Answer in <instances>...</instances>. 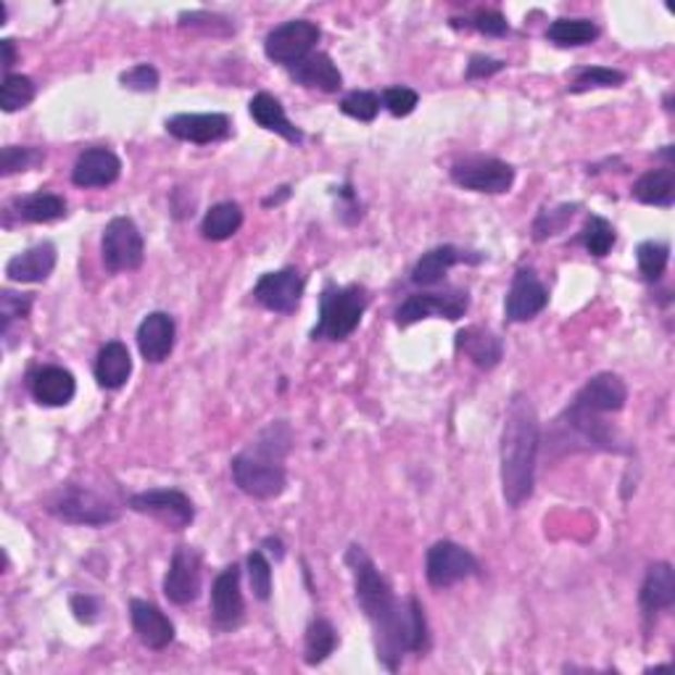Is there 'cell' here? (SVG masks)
<instances>
[{
	"instance_id": "277c9868",
	"label": "cell",
	"mask_w": 675,
	"mask_h": 675,
	"mask_svg": "<svg viewBox=\"0 0 675 675\" xmlns=\"http://www.w3.org/2000/svg\"><path fill=\"white\" fill-rule=\"evenodd\" d=\"M549 446L567 452H628L617 441V433L604 422V415L584 409L573 404L554 420L552 433H549Z\"/></svg>"
},
{
	"instance_id": "d6a6232c",
	"label": "cell",
	"mask_w": 675,
	"mask_h": 675,
	"mask_svg": "<svg viewBox=\"0 0 675 675\" xmlns=\"http://www.w3.org/2000/svg\"><path fill=\"white\" fill-rule=\"evenodd\" d=\"M549 42L560 48H578L589 46L599 37V27L591 19H557L547 29Z\"/></svg>"
},
{
	"instance_id": "ee69618b",
	"label": "cell",
	"mask_w": 675,
	"mask_h": 675,
	"mask_svg": "<svg viewBox=\"0 0 675 675\" xmlns=\"http://www.w3.org/2000/svg\"><path fill=\"white\" fill-rule=\"evenodd\" d=\"M417 103H420V96H417L412 87L396 85L383 93V106L391 111L393 116H409L412 111L417 109Z\"/></svg>"
},
{
	"instance_id": "f6af8a7d",
	"label": "cell",
	"mask_w": 675,
	"mask_h": 675,
	"mask_svg": "<svg viewBox=\"0 0 675 675\" xmlns=\"http://www.w3.org/2000/svg\"><path fill=\"white\" fill-rule=\"evenodd\" d=\"M119 83L135 93H154L156 87H159V72H156L151 64H137L130 69V72H124L122 77H119Z\"/></svg>"
},
{
	"instance_id": "52a82bcc",
	"label": "cell",
	"mask_w": 675,
	"mask_h": 675,
	"mask_svg": "<svg viewBox=\"0 0 675 675\" xmlns=\"http://www.w3.org/2000/svg\"><path fill=\"white\" fill-rule=\"evenodd\" d=\"M101 256L106 270L114 274L140 270L143 259H146V241L130 217H114L106 224Z\"/></svg>"
},
{
	"instance_id": "d4e9b609",
	"label": "cell",
	"mask_w": 675,
	"mask_h": 675,
	"mask_svg": "<svg viewBox=\"0 0 675 675\" xmlns=\"http://www.w3.org/2000/svg\"><path fill=\"white\" fill-rule=\"evenodd\" d=\"M35 402L42 406H66L77 393V380L64 367H42L29 380Z\"/></svg>"
},
{
	"instance_id": "c3c4849f",
	"label": "cell",
	"mask_w": 675,
	"mask_h": 675,
	"mask_svg": "<svg viewBox=\"0 0 675 675\" xmlns=\"http://www.w3.org/2000/svg\"><path fill=\"white\" fill-rule=\"evenodd\" d=\"M72 612L79 623H96L101 604L93 597H87V593H77V597H72Z\"/></svg>"
},
{
	"instance_id": "9c48e42d",
	"label": "cell",
	"mask_w": 675,
	"mask_h": 675,
	"mask_svg": "<svg viewBox=\"0 0 675 675\" xmlns=\"http://www.w3.org/2000/svg\"><path fill=\"white\" fill-rule=\"evenodd\" d=\"M320 27L315 22H306V19H293V22L280 24L274 27L265 40V53L267 59L274 64L283 66H296L298 61H304L306 56H311V48L320 42Z\"/></svg>"
},
{
	"instance_id": "1f68e13d",
	"label": "cell",
	"mask_w": 675,
	"mask_h": 675,
	"mask_svg": "<svg viewBox=\"0 0 675 675\" xmlns=\"http://www.w3.org/2000/svg\"><path fill=\"white\" fill-rule=\"evenodd\" d=\"M243 224V209L233 201H222L217 206H211L209 211H206L204 222H201V233L206 241H228V237H233L237 230H241Z\"/></svg>"
},
{
	"instance_id": "9a60e30c",
	"label": "cell",
	"mask_w": 675,
	"mask_h": 675,
	"mask_svg": "<svg viewBox=\"0 0 675 675\" xmlns=\"http://www.w3.org/2000/svg\"><path fill=\"white\" fill-rule=\"evenodd\" d=\"M243 612H246V602L241 591V567L228 565L211 586V621H214V628L233 630L241 625Z\"/></svg>"
},
{
	"instance_id": "e0dca14e",
	"label": "cell",
	"mask_w": 675,
	"mask_h": 675,
	"mask_svg": "<svg viewBox=\"0 0 675 675\" xmlns=\"http://www.w3.org/2000/svg\"><path fill=\"white\" fill-rule=\"evenodd\" d=\"M625 402H628V389H625L621 375H615V372L593 375L589 383L575 393V398H573V404L597 412V415H612V412H621Z\"/></svg>"
},
{
	"instance_id": "8992f818",
	"label": "cell",
	"mask_w": 675,
	"mask_h": 675,
	"mask_svg": "<svg viewBox=\"0 0 675 675\" xmlns=\"http://www.w3.org/2000/svg\"><path fill=\"white\" fill-rule=\"evenodd\" d=\"M48 512L69 525H90V528L119 520V506L85 486H64L56 491L48 499Z\"/></svg>"
},
{
	"instance_id": "681fc988",
	"label": "cell",
	"mask_w": 675,
	"mask_h": 675,
	"mask_svg": "<svg viewBox=\"0 0 675 675\" xmlns=\"http://www.w3.org/2000/svg\"><path fill=\"white\" fill-rule=\"evenodd\" d=\"M180 24H183V27H204V29H214L217 24H220V27H233V24H230L224 16L206 14V11H193V14H183L180 16Z\"/></svg>"
},
{
	"instance_id": "83f0119b",
	"label": "cell",
	"mask_w": 675,
	"mask_h": 675,
	"mask_svg": "<svg viewBox=\"0 0 675 675\" xmlns=\"http://www.w3.org/2000/svg\"><path fill=\"white\" fill-rule=\"evenodd\" d=\"M248 111H251L254 122H259V127L270 130V133H278L280 137H285L287 143H304V133L285 116L283 103L278 98L270 96V93H259V96L251 98L248 103Z\"/></svg>"
},
{
	"instance_id": "7c38bea8",
	"label": "cell",
	"mask_w": 675,
	"mask_h": 675,
	"mask_svg": "<svg viewBox=\"0 0 675 675\" xmlns=\"http://www.w3.org/2000/svg\"><path fill=\"white\" fill-rule=\"evenodd\" d=\"M467 309H470V296L462 287L443 293H415L396 309V322L402 328L428 320V317H446V320L456 322L465 317Z\"/></svg>"
},
{
	"instance_id": "44dd1931",
	"label": "cell",
	"mask_w": 675,
	"mask_h": 675,
	"mask_svg": "<svg viewBox=\"0 0 675 675\" xmlns=\"http://www.w3.org/2000/svg\"><path fill=\"white\" fill-rule=\"evenodd\" d=\"M174 320L167 311H151L146 320L137 328V348H140L143 359L159 365L164 361L174 348Z\"/></svg>"
},
{
	"instance_id": "d590c367",
	"label": "cell",
	"mask_w": 675,
	"mask_h": 675,
	"mask_svg": "<svg viewBox=\"0 0 675 675\" xmlns=\"http://www.w3.org/2000/svg\"><path fill=\"white\" fill-rule=\"evenodd\" d=\"M636 259H639L641 278L647 283H658L667 270V261H671V246L660 241H643L639 251H636Z\"/></svg>"
},
{
	"instance_id": "484cf974",
	"label": "cell",
	"mask_w": 675,
	"mask_h": 675,
	"mask_svg": "<svg viewBox=\"0 0 675 675\" xmlns=\"http://www.w3.org/2000/svg\"><path fill=\"white\" fill-rule=\"evenodd\" d=\"M291 77L298 85L311 87V90L322 93H338L343 85L341 72H338L335 61L328 53H311L304 61H298L296 66H291Z\"/></svg>"
},
{
	"instance_id": "8fae6325",
	"label": "cell",
	"mask_w": 675,
	"mask_h": 675,
	"mask_svg": "<svg viewBox=\"0 0 675 675\" xmlns=\"http://www.w3.org/2000/svg\"><path fill=\"white\" fill-rule=\"evenodd\" d=\"M130 510L164 523L169 530H183L196 520V506L191 496L177 489H151L130 496Z\"/></svg>"
},
{
	"instance_id": "74e56055",
	"label": "cell",
	"mask_w": 675,
	"mask_h": 675,
	"mask_svg": "<svg viewBox=\"0 0 675 675\" xmlns=\"http://www.w3.org/2000/svg\"><path fill=\"white\" fill-rule=\"evenodd\" d=\"M46 161V151L33 146H5L3 154H0V174L3 177H11L16 172H29L37 164Z\"/></svg>"
},
{
	"instance_id": "f546056e",
	"label": "cell",
	"mask_w": 675,
	"mask_h": 675,
	"mask_svg": "<svg viewBox=\"0 0 675 675\" xmlns=\"http://www.w3.org/2000/svg\"><path fill=\"white\" fill-rule=\"evenodd\" d=\"M634 198L647 206H673L675 201V172L673 167L649 169L634 185Z\"/></svg>"
},
{
	"instance_id": "60d3db41",
	"label": "cell",
	"mask_w": 675,
	"mask_h": 675,
	"mask_svg": "<svg viewBox=\"0 0 675 675\" xmlns=\"http://www.w3.org/2000/svg\"><path fill=\"white\" fill-rule=\"evenodd\" d=\"M341 111L346 116L359 119V122H372L380 111V96L370 90H352L348 96H343Z\"/></svg>"
},
{
	"instance_id": "d6986e66",
	"label": "cell",
	"mask_w": 675,
	"mask_h": 675,
	"mask_svg": "<svg viewBox=\"0 0 675 675\" xmlns=\"http://www.w3.org/2000/svg\"><path fill=\"white\" fill-rule=\"evenodd\" d=\"M130 617H133V630L143 647L159 652V649H167L169 643L174 641L172 621H169L164 612L156 608L154 602L133 599V602H130Z\"/></svg>"
},
{
	"instance_id": "4316f807",
	"label": "cell",
	"mask_w": 675,
	"mask_h": 675,
	"mask_svg": "<svg viewBox=\"0 0 675 675\" xmlns=\"http://www.w3.org/2000/svg\"><path fill=\"white\" fill-rule=\"evenodd\" d=\"M130 375H133V356H130V348L124 346L122 341L106 343L96 359L98 385H101V389L116 391L127 383Z\"/></svg>"
},
{
	"instance_id": "3957f363",
	"label": "cell",
	"mask_w": 675,
	"mask_h": 675,
	"mask_svg": "<svg viewBox=\"0 0 675 675\" xmlns=\"http://www.w3.org/2000/svg\"><path fill=\"white\" fill-rule=\"evenodd\" d=\"M291 449V430L283 422H274L256 439L248 452L233 459V480L243 493L254 499H274L285 491V454Z\"/></svg>"
},
{
	"instance_id": "ac0fdd59",
	"label": "cell",
	"mask_w": 675,
	"mask_h": 675,
	"mask_svg": "<svg viewBox=\"0 0 675 675\" xmlns=\"http://www.w3.org/2000/svg\"><path fill=\"white\" fill-rule=\"evenodd\" d=\"M167 133L177 140L209 146L230 135V119L224 114H177L167 119Z\"/></svg>"
},
{
	"instance_id": "bcb514c9",
	"label": "cell",
	"mask_w": 675,
	"mask_h": 675,
	"mask_svg": "<svg viewBox=\"0 0 675 675\" xmlns=\"http://www.w3.org/2000/svg\"><path fill=\"white\" fill-rule=\"evenodd\" d=\"M470 24L478 29V33L489 37H502L510 33V22H506V16L499 14V11H478Z\"/></svg>"
},
{
	"instance_id": "5bb4252c",
	"label": "cell",
	"mask_w": 675,
	"mask_h": 675,
	"mask_svg": "<svg viewBox=\"0 0 675 675\" xmlns=\"http://www.w3.org/2000/svg\"><path fill=\"white\" fill-rule=\"evenodd\" d=\"M304 296V278L296 267H285V270L261 274L259 283L254 285V298L265 309L274 311V315H291L298 309Z\"/></svg>"
},
{
	"instance_id": "cb8c5ba5",
	"label": "cell",
	"mask_w": 675,
	"mask_h": 675,
	"mask_svg": "<svg viewBox=\"0 0 675 675\" xmlns=\"http://www.w3.org/2000/svg\"><path fill=\"white\" fill-rule=\"evenodd\" d=\"M639 602L643 615L652 617L654 612H665L675 604V573L667 562H654L643 578Z\"/></svg>"
},
{
	"instance_id": "816d5d0a",
	"label": "cell",
	"mask_w": 675,
	"mask_h": 675,
	"mask_svg": "<svg viewBox=\"0 0 675 675\" xmlns=\"http://www.w3.org/2000/svg\"><path fill=\"white\" fill-rule=\"evenodd\" d=\"M0 24H5V5L0 3Z\"/></svg>"
},
{
	"instance_id": "603a6c76",
	"label": "cell",
	"mask_w": 675,
	"mask_h": 675,
	"mask_svg": "<svg viewBox=\"0 0 675 675\" xmlns=\"http://www.w3.org/2000/svg\"><path fill=\"white\" fill-rule=\"evenodd\" d=\"M56 246L53 243H37V246L27 248V251L16 254L14 259L5 265V274H9L14 283H42V280L51 278L56 270Z\"/></svg>"
},
{
	"instance_id": "ab89813d",
	"label": "cell",
	"mask_w": 675,
	"mask_h": 675,
	"mask_svg": "<svg viewBox=\"0 0 675 675\" xmlns=\"http://www.w3.org/2000/svg\"><path fill=\"white\" fill-rule=\"evenodd\" d=\"M578 204H562L557 209H543L533 222V237L536 241H547V237L562 233L567 228V222L573 220Z\"/></svg>"
},
{
	"instance_id": "2e32d148",
	"label": "cell",
	"mask_w": 675,
	"mask_h": 675,
	"mask_svg": "<svg viewBox=\"0 0 675 675\" xmlns=\"http://www.w3.org/2000/svg\"><path fill=\"white\" fill-rule=\"evenodd\" d=\"M549 304V291L541 283L533 270H517L512 280L510 293H506V320L510 322H528L536 315H541Z\"/></svg>"
},
{
	"instance_id": "836d02e7",
	"label": "cell",
	"mask_w": 675,
	"mask_h": 675,
	"mask_svg": "<svg viewBox=\"0 0 675 675\" xmlns=\"http://www.w3.org/2000/svg\"><path fill=\"white\" fill-rule=\"evenodd\" d=\"M338 647V634L333 628V623L324 621V617H317V621L309 623L306 628V639H304V660L306 665H320L335 652Z\"/></svg>"
},
{
	"instance_id": "4fadbf2b",
	"label": "cell",
	"mask_w": 675,
	"mask_h": 675,
	"mask_svg": "<svg viewBox=\"0 0 675 675\" xmlns=\"http://www.w3.org/2000/svg\"><path fill=\"white\" fill-rule=\"evenodd\" d=\"M201 580H204V560L198 554V549L193 547H177V552L172 554L169 562V570L164 578V597L172 604H185L196 602L198 593H201Z\"/></svg>"
},
{
	"instance_id": "30bf717a",
	"label": "cell",
	"mask_w": 675,
	"mask_h": 675,
	"mask_svg": "<svg viewBox=\"0 0 675 675\" xmlns=\"http://www.w3.org/2000/svg\"><path fill=\"white\" fill-rule=\"evenodd\" d=\"M480 573V562L475 560L472 552L454 541H435L428 549V560H425V575L433 589H449V586L459 584V580L472 578Z\"/></svg>"
},
{
	"instance_id": "7402d4cb",
	"label": "cell",
	"mask_w": 675,
	"mask_h": 675,
	"mask_svg": "<svg viewBox=\"0 0 675 675\" xmlns=\"http://www.w3.org/2000/svg\"><path fill=\"white\" fill-rule=\"evenodd\" d=\"M456 352L465 354L480 370H493V367L502 361L504 343L502 338L491 333V330L472 324V328H465L456 333Z\"/></svg>"
},
{
	"instance_id": "7dc6e473",
	"label": "cell",
	"mask_w": 675,
	"mask_h": 675,
	"mask_svg": "<svg viewBox=\"0 0 675 675\" xmlns=\"http://www.w3.org/2000/svg\"><path fill=\"white\" fill-rule=\"evenodd\" d=\"M504 69V61L491 59V56H472L470 64H467V77L470 79H486L493 77Z\"/></svg>"
},
{
	"instance_id": "5b68a950",
	"label": "cell",
	"mask_w": 675,
	"mask_h": 675,
	"mask_svg": "<svg viewBox=\"0 0 675 675\" xmlns=\"http://www.w3.org/2000/svg\"><path fill=\"white\" fill-rule=\"evenodd\" d=\"M367 291L361 285L338 287L335 283L324 285L320 296V320H317L311 338L322 341H346L359 328L367 311Z\"/></svg>"
},
{
	"instance_id": "e575fe53",
	"label": "cell",
	"mask_w": 675,
	"mask_h": 675,
	"mask_svg": "<svg viewBox=\"0 0 675 675\" xmlns=\"http://www.w3.org/2000/svg\"><path fill=\"white\" fill-rule=\"evenodd\" d=\"M615 241H617L615 228H612L604 217L591 214L589 220H586L584 233H580V243H584L586 251L591 256H597V259L608 256L612 251V246H615Z\"/></svg>"
},
{
	"instance_id": "ba28073f",
	"label": "cell",
	"mask_w": 675,
	"mask_h": 675,
	"mask_svg": "<svg viewBox=\"0 0 675 675\" xmlns=\"http://www.w3.org/2000/svg\"><path fill=\"white\" fill-rule=\"evenodd\" d=\"M452 180L472 193H506L515 185V167L491 156H467L452 167Z\"/></svg>"
},
{
	"instance_id": "8d00e7d4",
	"label": "cell",
	"mask_w": 675,
	"mask_h": 675,
	"mask_svg": "<svg viewBox=\"0 0 675 675\" xmlns=\"http://www.w3.org/2000/svg\"><path fill=\"white\" fill-rule=\"evenodd\" d=\"M35 83L24 74H5L3 85H0V106L5 114L24 109L35 101Z\"/></svg>"
},
{
	"instance_id": "f1b7e54d",
	"label": "cell",
	"mask_w": 675,
	"mask_h": 675,
	"mask_svg": "<svg viewBox=\"0 0 675 675\" xmlns=\"http://www.w3.org/2000/svg\"><path fill=\"white\" fill-rule=\"evenodd\" d=\"M467 259H470V256L456 246L430 248L428 254L420 256V261H417L415 270H412V283L415 285L441 283L443 274L452 270V267L459 265V261H467Z\"/></svg>"
},
{
	"instance_id": "f907efd6",
	"label": "cell",
	"mask_w": 675,
	"mask_h": 675,
	"mask_svg": "<svg viewBox=\"0 0 675 675\" xmlns=\"http://www.w3.org/2000/svg\"><path fill=\"white\" fill-rule=\"evenodd\" d=\"M0 48H3V69H11L16 61V48H14V40H0Z\"/></svg>"
},
{
	"instance_id": "7a4b0ae2",
	"label": "cell",
	"mask_w": 675,
	"mask_h": 675,
	"mask_svg": "<svg viewBox=\"0 0 675 675\" xmlns=\"http://www.w3.org/2000/svg\"><path fill=\"white\" fill-rule=\"evenodd\" d=\"M541 449V425L525 393H515L506 404L502 430V491L504 502L517 510L533 496L536 459Z\"/></svg>"
},
{
	"instance_id": "b9f144b4",
	"label": "cell",
	"mask_w": 675,
	"mask_h": 675,
	"mask_svg": "<svg viewBox=\"0 0 675 675\" xmlns=\"http://www.w3.org/2000/svg\"><path fill=\"white\" fill-rule=\"evenodd\" d=\"M248 578H251L254 597L267 602L272 597V565L261 552L248 554Z\"/></svg>"
},
{
	"instance_id": "4dcf8cb0",
	"label": "cell",
	"mask_w": 675,
	"mask_h": 675,
	"mask_svg": "<svg viewBox=\"0 0 675 675\" xmlns=\"http://www.w3.org/2000/svg\"><path fill=\"white\" fill-rule=\"evenodd\" d=\"M14 211L19 220L42 224V222H56L66 217V201L56 193H33V196L16 198Z\"/></svg>"
},
{
	"instance_id": "6da1fadb",
	"label": "cell",
	"mask_w": 675,
	"mask_h": 675,
	"mask_svg": "<svg viewBox=\"0 0 675 675\" xmlns=\"http://www.w3.org/2000/svg\"><path fill=\"white\" fill-rule=\"evenodd\" d=\"M346 565L354 575L356 602L372 623L378 660L396 671L404 654H422L430 643L428 621L415 597L396 599V593L361 547H348Z\"/></svg>"
},
{
	"instance_id": "ffe728a7",
	"label": "cell",
	"mask_w": 675,
	"mask_h": 675,
	"mask_svg": "<svg viewBox=\"0 0 675 675\" xmlns=\"http://www.w3.org/2000/svg\"><path fill=\"white\" fill-rule=\"evenodd\" d=\"M122 174V161L109 148H87L72 169V183L77 187H109Z\"/></svg>"
},
{
	"instance_id": "7bdbcfd3",
	"label": "cell",
	"mask_w": 675,
	"mask_h": 675,
	"mask_svg": "<svg viewBox=\"0 0 675 675\" xmlns=\"http://www.w3.org/2000/svg\"><path fill=\"white\" fill-rule=\"evenodd\" d=\"M33 293H14V291H3L0 293V317H3V335H9L11 322L24 320L33 309Z\"/></svg>"
},
{
	"instance_id": "f35d334b",
	"label": "cell",
	"mask_w": 675,
	"mask_h": 675,
	"mask_svg": "<svg viewBox=\"0 0 675 675\" xmlns=\"http://www.w3.org/2000/svg\"><path fill=\"white\" fill-rule=\"evenodd\" d=\"M625 83V74L617 69L608 66H586L573 74L570 93H586L591 87H621Z\"/></svg>"
}]
</instances>
